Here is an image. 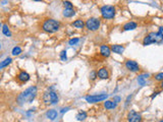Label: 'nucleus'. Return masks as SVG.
<instances>
[{"instance_id": "1", "label": "nucleus", "mask_w": 163, "mask_h": 122, "mask_svg": "<svg viewBox=\"0 0 163 122\" xmlns=\"http://www.w3.org/2000/svg\"><path fill=\"white\" fill-rule=\"evenodd\" d=\"M37 93H38L37 87L35 86L30 87V88H28L25 92H23L22 94L17 97V103L19 105H23L25 103H31L36 98Z\"/></svg>"}, {"instance_id": "9", "label": "nucleus", "mask_w": 163, "mask_h": 122, "mask_svg": "<svg viewBox=\"0 0 163 122\" xmlns=\"http://www.w3.org/2000/svg\"><path fill=\"white\" fill-rule=\"evenodd\" d=\"M16 78L19 82H27V81L30 79V74H29L27 71H19V73L16 75Z\"/></svg>"}, {"instance_id": "27", "label": "nucleus", "mask_w": 163, "mask_h": 122, "mask_svg": "<svg viewBox=\"0 0 163 122\" xmlns=\"http://www.w3.org/2000/svg\"><path fill=\"white\" fill-rule=\"evenodd\" d=\"M155 80H157V81H163V72L157 73V74L155 75Z\"/></svg>"}, {"instance_id": "28", "label": "nucleus", "mask_w": 163, "mask_h": 122, "mask_svg": "<svg viewBox=\"0 0 163 122\" xmlns=\"http://www.w3.org/2000/svg\"><path fill=\"white\" fill-rule=\"evenodd\" d=\"M60 58H61V60H62V61H66V60H67L66 51H64V50H63V51L60 53Z\"/></svg>"}, {"instance_id": "17", "label": "nucleus", "mask_w": 163, "mask_h": 122, "mask_svg": "<svg viewBox=\"0 0 163 122\" xmlns=\"http://www.w3.org/2000/svg\"><path fill=\"white\" fill-rule=\"evenodd\" d=\"M116 106H117V103H115L114 101H108L107 100L105 103H104V107H105L107 110L114 109V108H116Z\"/></svg>"}, {"instance_id": "22", "label": "nucleus", "mask_w": 163, "mask_h": 122, "mask_svg": "<svg viewBox=\"0 0 163 122\" xmlns=\"http://www.w3.org/2000/svg\"><path fill=\"white\" fill-rule=\"evenodd\" d=\"M2 34L5 35L6 37H11V32L7 25H3L2 26Z\"/></svg>"}, {"instance_id": "34", "label": "nucleus", "mask_w": 163, "mask_h": 122, "mask_svg": "<svg viewBox=\"0 0 163 122\" xmlns=\"http://www.w3.org/2000/svg\"><path fill=\"white\" fill-rule=\"evenodd\" d=\"M33 1H37L38 2V1H42V0H33Z\"/></svg>"}, {"instance_id": "19", "label": "nucleus", "mask_w": 163, "mask_h": 122, "mask_svg": "<svg viewBox=\"0 0 163 122\" xmlns=\"http://www.w3.org/2000/svg\"><path fill=\"white\" fill-rule=\"evenodd\" d=\"M73 27L77 29H83L84 27H86V22H84V20H82V19H77L73 22Z\"/></svg>"}, {"instance_id": "8", "label": "nucleus", "mask_w": 163, "mask_h": 122, "mask_svg": "<svg viewBox=\"0 0 163 122\" xmlns=\"http://www.w3.org/2000/svg\"><path fill=\"white\" fill-rule=\"evenodd\" d=\"M127 121L129 122H142V115L138 112L131 110L127 114Z\"/></svg>"}, {"instance_id": "26", "label": "nucleus", "mask_w": 163, "mask_h": 122, "mask_svg": "<svg viewBox=\"0 0 163 122\" xmlns=\"http://www.w3.org/2000/svg\"><path fill=\"white\" fill-rule=\"evenodd\" d=\"M89 76H90L91 80H95V79L98 77V73H97L96 71H91V73H90V75H89Z\"/></svg>"}, {"instance_id": "12", "label": "nucleus", "mask_w": 163, "mask_h": 122, "mask_svg": "<svg viewBox=\"0 0 163 122\" xmlns=\"http://www.w3.org/2000/svg\"><path fill=\"white\" fill-rule=\"evenodd\" d=\"M110 48H111V51L116 54H122L125 52V46H122V45H117V44H115V45H111Z\"/></svg>"}, {"instance_id": "29", "label": "nucleus", "mask_w": 163, "mask_h": 122, "mask_svg": "<svg viewBox=\"0 0 163 122\" xmlns=\"http://www.w3.org/2000/svg\"><path fill=\"white\" fill-rule=\"evenodd\" d=\"M120 100H121V99H120V97H114V98H113V101L115 102V103H117V104L120 102Z\"/></svg>"}, {"instance_id": "2", "label": "nucleus", "mask_w": 163, "mask_h": 122, "mask_svg": "<svg viewBox=\"0 0 163 122\" xmlns=\"http://www.w3.org/2000/svg\"><path fill=\"white\" fill-rule=\"evenodd\" d=\"M60 29V22L56 19L53 18H48L46 20H44V22L42 24V30L46 33H56L57 31H59Z\"/></svg>"}, {"instance_id": "6", "label": "nucleus", "mask_w": 163, "mask_h": 122, "mask_svg": "<svg viewBox=\"0 0 163 122\" xmlns=\"http://www.w3.org/2000/svg\"><path fill=\"white\" fill-rule=\"evenodd\" d=\"M107 95L106 94H98V95H91V96H87L86 101L88 103H99L102 101H105L107 99Z\"/></svg>"}, {"instance_id": "16", "label": "nucleus", "mask_w": 163, "mask_h": 122, "mask_svg": "<svg viewBox=\"0 0 163 122\" xmlns=\"http://www.w3.org/2000/svg\"><path fill=\"white\" fill-rule=\"evenodd\" d=\"M43 102L45 104H51L52 98H51V92H50V91H48V92L44 93V95H43Z\"/></svg>"}, {"instance_id": "5", "label": "nucleus", "mask_w": 163, "mask_h": 122, "mask_svg": "<svg viewBox=\"0 0 163 122\" xmlns=\"http://www.w3.org/2000/svg\"><path fill=\"white\" fill-rule=\"evenodd\" d=\"M101 26V20L98 17H90L86 22V28L91 32L98 31Z\"/></svg>"}, {"instance_id": "15", "label": "nucleus", "mask_w": 163, "mask_h": 122, "mask_svg": "<svg viewBox=\"0 0 163 122\" xmlns=\"http://www.w3.org/2000/svg\"><path fill=\"white\" fill-rule=\"evenodd\" d=\"M63 16L64 17H71V16H73V15L75 14V9H73V8H64L63 9Z\"/></svg>"}, {"instance_id": "33", "label": "nucleus", "mask_w": 163, "mask_h": 122, "mask_svg": "<svg viewBox=\"0 0 163 122\" xmlns=\"http://www.w3.org/2000/svg\"><path fill=\"white\" fill-rule=\"evenodd\" d=\"M160 86H161V88H163V81H162V82H161V85H160Z\"/></svg>"}, {"instance_id": "7", "label": "nucleus", "mask_w": 163, "mask_h": 122, "mask_svg": "<svg viewBox=\"0 0 163 122\" xmlns=\"http://www.w3.org/2000/svg\"><path fill=\"white\" fill-rule=\"evenodd\" d=\"M125 68L129 69L131 72H139L140 65L136 61H134V60H127L125 61Z\"/></svg>"}, {"instance_id": "4", "label": "nucleus", "mask_w": 163, "mask_h": 122, "mask_svg": "<svg viewBox=\"0 0 163 122\" xmlns=\"http://www.w3.org/2000/svg\"><path fill=\"white\" fill-rule=\"evenodd\" d=\"M100 12L103 18L111 19L115 16L116 9H115V7L112 6V5H103V6H101Z\"/></svg>"}, {"instance_id": "18", "label": "nucleus", "mask_w": 163, "mask_h": 122, "mask_svg": "<svg viewBox=\"0 0 163 122\" xmlns=\"http://www.w3.org/2000/svg\"><path fill=\"white\" fill-rule=\"evenodd\" d=\"M57 115H58L57 111H56V110H53V109L49 110V111H47V113H46L47 118H48V119H50V120H54L56 117H57Z\"/></svg>"}, {"instance_id": "20", "label": "nucleus", "mask_w": 163, "mask_h": 122, "mask_svg": "<svg viewBox=\"0 0 163 122\" xmlns=\"http://www.w3.org/2000/svg\"><path fill=\"white\" fill-rule=\"evenodd\" d=\"M11 61H12V59H11L10 57H7V58H5L4 60H3L2 62H1V64H0V68L2 69V68H4V67H6L7 65H9L11 63Z\"/></svg>"}, {"instance_id": "25", "label": "nucleus", "mask_w": 163, "mask_h": 122, "mask_svg": "<svg viewBox=\"0 0 163 122\" xmlns=\"http://www.w3.org/2000/svg\"><path fill=\"white\" fill-rule=\"evenodd\" d=\"M79 42V38H73V39H71V40H69L68 44L71 46H73V45H77Z\"/></svg>"}, {"instance_id": "24", "label": "nucleus", "mask_w": 163, "mask_h": 122, "mask_svg": "<svg viewBox=\"0 0 163 122\" xmlns=\"http://www.w3.org/2000/svg\"><path fill=\"white\" fill-rule=\"evenodd\" d=\"M62 4H63V6H64V8H73V3H71V1H67V0L63 1Z\"/></svg>"}, {"instance_id": "3", "label": "nucleus", "mask_w": 163, "mask_h": 122, "mask_svg": "<svg viewBox=\"0 0 163 122\" xmlns=\"http://www.w3.org/2000/svg\"><path fill=\"white\" fill-rule=\"evenodd\" d=\"M163 43V37L159 32H151L147 35L143 40V45L148 46L151 44H162Z\"/></svg>"}, {"instance_id": "23", "label": "nucleus", "mask_w": 163, "mask_h": 122, "mask_svg": "<svg viewBox=\"0 0 163 122\" xmlns=\"http://www.w3.org/2000/svg\"><path fill=\"white\" fill-rule=\"evenodd\" d=\"M21 53H22V48L18 47V46H15V47L12 49V51H11V54H12L13 56H17Z\"/></svg>"}, {"instance_id": "32", "label": "nucleus", "mask_w": 163, "mask_h": 122, "mask_svg": "<svg viewBox=\"0 0 163 122\" xmlns=\"http://www.w3.org/2000/svg\"><path fill=\"white\" fill-rule=\"evenodd\" d=\"M158 94H159V93H158V92L154 93V94H153V95H152V97H151V99H154V98H155V97H156V96H157V95H158Z\"/></svg>"}, {"instance_id": "13", "label": "nucleus", "mask_w": 163, "mask_h": 122, "mask_svg": "<svg viewBox=\"0 0 163 122\" xmlns=\"http://www.w3.org/2000/svg\"><path fill=\"white\" fill-rule=\"evenodd\" d=\"M137 27H138L137 22H127L125 26L122 27V30L123 31H133V30H135V29H137Z\"/></svg>"}, {"instance_id": "30", "label": "nucleus", "mask_w": 163, "mask_h": 122, "mask_svg": "<svg viewBox=\"0 0 163 122\" xmlns=\"http://www.w3.org/2000/svg\"><path fill=\"white\" fill-rule=\"evenodd\" d=\"M159 33H160L163 37V27H160V28H159Z\"/></svg>"}, {"instance_id": "14", "label": "nucleus", "mask_w": 163, "mask_h": 122, "mask_svg": "<svg viewBox=\"0 0 163 122\" xmlns=\"http://www.w3.org/2000/svg\"><path fill=\"white\" fill-rule=\"evenodd\" d=\"M150 76V74L149 73H145V74H141L138 76V82H139L140 86H145L146 85V78H148V77Z\"/></svg>"}, {"instance_id": "35", "label": "nucleus", "mask_w": 163, "mask_h": 122, "mask_svg": "<svg viewBox=\"0 0 163 122\" xmlns=\"http://www.w3.org/2000/svg\"><path fill=\"white\" fill-rule=\"evenodd\" d=\"M159 122H163V119H162V120H160V121H159Z\"/></svg>"}, {"instance_id": "31", "label": "nucleus", "mask_w": 163, "mask_h": 122, "mask_svg": "<svg viewBox=\"0 0 163 122\" xmlns=\"http://www.w3.org/2000/svg\"><path fill=\"white\" fill-rule=\"evenodd\" d=\"M69 110V108H64V109L61 110V113H64V112H67Z\"/></svg>"}, {"instance_id": "11", "label": "nucleus", "mask_w": 163, "mask_h": 122, "mask_svg": "<svg viewBox=\"0 0 163 122\" xmlns=\"http://www.w3.org/2000/svg\"><path fill=\"white\" fill-rule=\"evenodd\" d=\"M98 77L100 79H107L109 77V72H108L106 67H102L98 70Z\"/></svg>"}, {"instance_id": "10", "label": "nucleus", "mask_w": 163, "mask_h": 122, "mask_svg": "<svg viewBox=\"0 0 163 122\" xmlns=\"http://www.w3.org/2000/svg\"><path fill=\"white\" fill-rule=\"evenodd\" d=\"M100 54L103 57H109L110 54H111V48L107 45H102L100 47Z\"/></svg>"}, {"instance_id": "21", "label": "nucleus", "mask_w": 163, "mask_h": 122, "mask_svg": "<svg viewBox=\"0 0 163 122\" xmlns=\"http://www.w3.org/2000/svg\"><path fill=\"white\" fill-rule=\"evenodd\" d=\"M87 118V112L85 111H81L77 113V121H83V120H85Z\"/></svg>"}]
</instances>
